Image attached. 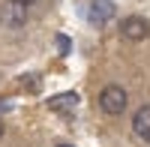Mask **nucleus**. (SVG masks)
I'll list each match as a JSON object with an SVG mask.
<instances>
[{
  "mask_svg": "<svg viewBox=\"0 0 150 147\" xmlns=\"http://www.w3.org/2000/svg\"><path fill=\"white\" fill-rule=\"evenodd\" d=\"M99 108L105 114H123V108H126V90L117 87V84H108L99 93Z\"/></svg>",
  "mask_w": 150,
  "mask_h": 147,
  "instance_id": "nucleus-1",
  "label": "nucleus"
},
{
  "mask_svg": "<svg viewBox=\"0 0 150 147\" xmlns=\"http://www.w3.org/2000/svg\"><path fill=\"white\" fill-rule=\"evenodd\" d=\"M120 36H123V39H129V42H141V39L150 36V21L141 18V15L123 18V21H120Z\"/></svg>",
  "mask_w": 150,
  "mask_h": 147,
  "instance_id": "nucleus-2",
  "label": "nucleus"
},
{
  "mask_svg": "<svg viewBox=\"0 0 150 147\" xmlns=\"http://www.w3.org/2000/svg\"><path fill=\"white\" fill-rule=\"evenodd\" d=\"M114 15H117V9H114V3H111V0H93V3H90V9H87V21H90V24H96V27L108 24Z\"/></svg>",
  "mask_w": 150,
  "mask_h": 147,
  "instance_id": "nucleus-3",
  "label": "nucleus"
},
{
  "mask_svg": "<svg viewBox=\"0 0 150 147\" xmlns=\"http://www.w3.org/2000/svg\"><path fill=\"white\" fill-rule=\"evenodd\" d=\"M24 18H27V6L15 3V0H9V3L0 9V21H3L6 27H21Z\"/></svg>",
  "mask_w": 150,
  "mask_h": 147,
  "instance_id": "nucleus-4",
  "label": "nucleus"
},
{
  "mask_svg": "<svg viewBox=\"0 0 150 147\" xmlns=\"http://www.w3.org/2000/svg\"><path fill=\"white\" fill-rule=\"evenodd\" d=\"M132 129H135V135H138V138L150 141V105H144V108H138V111H135Z\"/></svg>",
  "mask_w": 150,
  "mask_h": 147,
  "instance_id": "nucleus-5",
  "label": "nucleus"
},
{
  "mask_svg": "<svg viewBox=\"0 0 150 147\" xmlns=\"http://www.w3.org/2000/svg\"><path fill=\"white\" fill-rule=\"evenodd\" d=\"M75 105H78V93H60L54 99H48V108H51V111H72Z\"/></svg>",
  "mask_w": 150,
  "mask_h": 147,
  "instance_id": "nucleus-6",
  "label": "nucleus"
},
{
  "mask_svg": "<svg viewBox=\"0 0 150 147\" xmlns=\"http://www.w3.org/2000/svg\"><path fill=\"white\" fill-rule=\"evenodd\" d=\"M57 48H60V54H69V48H72V42L66 39V36H57Z\"/></svg>",
  "mask_w": 150,
  "mask_h": 147,
  "instance_id": "nucleus-7",
  "label": "nucleus"
},
{
  "mask_svg": "<svg viewBox=\"0 0 150 147\" xmlns=\"http://www.w3.org/2000/svg\"><path fill=\"white\" fill-rule=\"evenodd\" d=\"M15 3H21V6H33V3H39V0H15Z\"/></svg>",
  "mask_w": 150,
  "mask_h": 147,
  "instance_id": "nucleus-8",
  "label": "nucleus"
},
{
  "mask_svg": "<svg viewBox=\"0 0 150 147\" xmlns=\"http://www.w3.org/2000/svg\"><path fill=\"white\" fill-rule=\"evenodd\" d=\"M57 147H72V144H66V141H60V144H57Z\"/></svg>",
  "mask_w": 150,
  "mask_h": 147,
  "instance_id": "nucleus-9",
  "label": "nucleus"
},
{
  "mask_svg": "<svg viewBox=\"0 0 150 147\" xmlns=\"http://www.w3.org/2000/svg\"><path fill=\"white\" fill-rule=\"evenodd\" d=\"M0 135H3V120H0Z\"/></svg>",
  "mask_w": 150,
  "mask_h": 147,
  "instance_id": "nucleus-10",
  "label": "nucleus"
}]
</instances>
